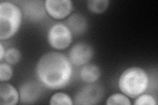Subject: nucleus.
<instances>
[{
	"mask_svg": "<svg viewBox=\"0 0 158 105\" xmlns=\"http://www.w3.org/2000/svg\"><path fill=\"white\" fill-rule=\"evenodd\" d=\"M72 65L63 53L51 51L38 60L36 74L39 82L48 89H56L65 87L71 80Z\"/></svg>",
	"mask_w": 158,
	"mask_h": 105,
	"instance_id": "obj_1",
	"label": "nucleus"
},
{
	"mask_svg": "<svg viewBox=\"0 0 158 105\" xmlns=\"http://www.w3.org/2000/svg\"><path fill=\"white\" fill-rule=\"evenodd\" d=\"M149 85L147 72L140 67H131L123 72L118 79V87L127 97L135 99L144 93Z\"/></svg>",
	"mask_w": 158,
	"mask_h": 105,
	"instance_id": "obj_2",
	"label": "nucleus"
},
{
	"mask_svg": "<svg viewBox=\"0 0 158 105\" xmlns=\"http://www.w3.org/2000/svg\"><path fill=\"white\" fill-rule=\"evenodd\" d=\"M22 11L15 4L9 2L0 3V39L13 37L21 24Z\"/></svg>",
	"mask_w": 158,
	"mask_h": 105,
	"instance_id": "obj_3",
	"label": "nucleus"
},
{
	"mask_svg": "<svg viewBox=\"0 0 158 105\" xmlns=\"http://www.w3.org/2000/svg\"><path fill=\"white\" fill-rule=\"evenodd\" d=\"M72 41L73 34L65 24H54L48 32V42L55 49H65L70 46Z\"/></svg>",
	"mask_w": 158,
	"mask_h": 105,
	"instance_id": "obj_4",
	"label": "nucleus"
},
{
	"mask_svg": "<svg viewBox=\"0 0 158 105\" xmlns=\"http://www.w3.org/2000/svg\"><path fill=\"white\" fill-rule=\"evenodd\" d=\"M103 97V89L100 85L89 83L76 93L74 104L77 105H92L100 103Z\"/></svg>",
	"mask_w": 158,
	"mask_h": 105,
	"instance_id": "obj_5",
	"label": "nucleus"
},
{
	"mask_svg": "<svg viewBox=\"0 0 158 105\" xmlns=\"http://www.w3.org/2000/svg\"><path fill=\"white\" fill-rule=\"evenodd\" d=\"M93 49L90 44L79 42L71 47L69 53V59L75 66L86 64L93 57Z\"/></svg>",
	"mask_w": 158,
	"mask_h": 105,
	"instance_id": "obj_6",
	"label": "nucleus"
},
{
	"mask_svg": "<svg viewBox=\"0 0 158 105\" xmlns=\"http://www.w3.org/2000/svg\"><path fill=\"white\" fill-rule=\"evenodd\" d=\"M44 6L49 15L57 20L65 18L73 10L71 0H46Z\"/></svg>",
	"mask_w": 158,
	"mask_h": 105,
	"instance_id": "obj_7",
	"label": "nucleus"
},
{
	"mask_svg": "<svg viewBox=\"0 0 158 105\" xmlns=\"http://www.w3.org/2000/svg\"><path fill=\"white\" fill-rule=\"evenodd\" d=\"M42 89L41 86L34 80L23 83L19 88V101L22 104H32L40 97Z\"/></svg>",
	"mask_w": 158,
	"mask_h": 105,
	"instance_id": "obj_8",
	"label": "nucleus"
},
{
	"mask_svg": "<svg viewBox=\"0 0 158 105\" xmlns=\"http://www.w3.org/2000/svg\"><path fill=\"white\" fill-rule=\"evenodd\" d=\"M22 8L24 17L31 21H38L46 15L44 2L41 1L23 2Z\"/></svg>",
	"mask_w": 158,
	"mask_h": 105,
	"instance_id": "obj_9",
	"label": "nucleus"
},
{
	"mask_svg": "<svg viewBox=\"0 0 158 105\" xmlns=\"http://www.w3.org/2000/svg\"><path fill=\"white\" fill-rule=\"evenodd\" d=\"M67 26L70 30L73 35L76 36L85 33L88 28V22L83 14L75 13L72 14L66 20Z\"/></svg>",
	"mask_w": 158,
	"mask_h": 105,
	"instance_id": "obj_10",
	"label": "nucleus"
},
{
	"mask_svg": "<svg viewBox=\"0 0 158 105\" xmlns=\"http://www.w3.org/2000/svg\"><path fill=\"white\" fill-rule=\"evenodd\" d=\"M19 101V92L11 84H0V104L15 105Z\"/></svg>",
	"mask_w": 158,
	"mask_h": 105,
	"instance_id": "obj_11",
	"label": "nucleus"
},
{
	"mask_svg": "<svg viewBox=\"0 0 158 105\" xmlns=\"http://www.w3.org/2000/svg\"><path fill=\"white\" fill-rule=\"evenodd\" d=\"M101 76V71L95 64H85L80 72V77L82 80L86 83H95Z\"/></svg>",
	"mask_w": 158,
	"mask_h": 105,
	"instance_id": "obj_12",
	"label": "nucleus"
},
{
	"mask_svg": "<svg viewBox=\"0 0 158 105\" xmlns=\"http://www.w3.org/2000/svg\"><path fill=\"white\" fill-rule=\"evenodd\" d=\"M109 4L108 0H89L87 2V7L93 13L100 14L106 11Z\"/></svg>",
	"mask_w": 158,
	"mask_h": 105,
	"instance_id": "obj_13",
	"label": "nucleus"
},
{
	"mask_svg": "<svg viewBox=\"0 0 158 105\" xmlns=\"http://www.w3.org/2000/svg\"><path fill=\"white\" fill-rule=\"evenodd\" d=\"M73 104L72 99L63 92L56 93L49 99V104L51 105H73Z\"/></svg>",
	"mask_w": 158,
	"mask_h": 105,
	"instance_id": "obj_14",
	"label": "nucleus"
},
{
	"mask_svg": "<svg viewBox=\"0 0 158 105\" xmlns=\"http://www.w3.org/2000/svg\"><path fill=\"white\" fill-rule=\"evenodd\" d=\"M106 104H123V105H131V102L128 97L123 93H115L109 97L107 99Z\"/></svg>",
	"mask_w": 158,
	"mask_h": 105,
	"instance_id": "obj_15",
	"label": "nucleus"
},
{
	"mask_svg": "<svg viewBox=\"0 0 158 105\" xmlns=\"http://www.w3.org/2000/svg\"><path fill=\"white\" fill-rule=\"evenodd\" d=\"M4 59L7 63L10 64H15L21 60V53L17 48H10L6 51Z\"/></svg>",
	"mask_w": 158,
	"mask_h": 105,
	"instance_id": "obj_16",
	"label": "nucleus"
},
{
	"mask_svg": "<svg viewBox=\"0 0 158 105\" xmlns=\"http://www.w3.org/2000/svg\"><path fill=\"white\" fill-rule=\"evenodd\" d=\"M13 70L11 67L7 63L0 64V81L4 82L9 81L12 78Z\"/></svg>",
	"mask_w": 158,
	"mask_h": 105,
	"instance_id": "obj_17",
	"label": "nucleus"
},
{
	"mask_svg": "<svg viewBox=\"0 0 158 105\" xmlns=\"http://www.w3.org/2000/svg\"><path fill=\"white\" fill-rule=\"evenodd\" d=\"M156 100L148 94H142L136 97L134 102L135 105H156Z\"/></svg>",
	"mask_w": 158,
	"mask_h": 105,
	"instance_id": "obj_18",
	"label": "nucleus"
},
{
	"mask_svg": "<svg viewBox=\"0 0 158 105\" xmlns=\"http://www.w3.org/2000/svg\"><path fill=\"white\" fill-rule=\"evenodd\" d=\"M5 55H6V51H5L4 47L2 43H0V61H2L3 58L5 57Z\"/></svg>",
	"mask_w": 158,
	"mask_h": 105,
	"instance_id": "obj_19",
	"label": "nucleus"
}]
</instances>
